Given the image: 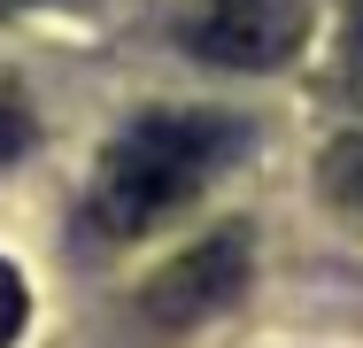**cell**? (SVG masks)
<instances>
[{
	"mask_svg": "<svg viewBox=\"0 0 363 348\" xmlns=\"http://www.w3.org/2000/svg\"><path fill=\"white\" fill-rule=\"evenodd\" d=\"M356 8H363V0H356Z\"/></svg>",
	"mask_w": 363,
	"mask_h": 348,
	"instance_id": "52a82bcc",
	"label": "cell"
},
{
	"mask_svg": "<svg viewBox=\"0 0 363 348\" xmlns=\"http://www.w3.org/2000/svg\"><path fill=\"white\" fill-rule=\"evenodd\" d=\"M23 147H31V109H23V93L0 77V170H8Z\"/></svg>",
	"mask_w": 363,
	"mask_h": 348,
	"instance_id": "5b68a950",
	"label": "cell"
},
{
	"mask_svg": "<svg viewBox=\"0 0 363 348\" xmlns=\"http://www.w3.org/2000/svg\"><path fill=\"white\" fill-rule=\"evenodd\" d=\"M240 147V124L217 116V109H155L132 132L108 139L101 170H93V194H85V217L101 240H140L162 217L194 202L209 178L224 170V155Z\"/></svg>",
	"mask_w": 363,
	"mask_h": 348,
	"instance_id": "6da1fadb",
	"label": "cell"
},
{
	"mask_svg": "<svg viewBox=\"0 0 363 348\" xmlns=\"http://www.w3.org/2000/svg\"><path fill=\"white\" fill-rule=\"evenodd\" d=\"M23 317H31V286H23V271L0 256V348L23 333Z\"/></svg>",
	"mask_w": 363,
	"mask_h": 348,
	"instance_id": "8992f818",
	"label": "cell"
},
{
	"mask_svg": "<svg viewBox=\"0 0 363 348\" xmlns=\"http://www.w3.org/2000/svg\"><path fill=\"white\" fill-rule=\"evenodd\" d=\"M317 194L363 232V132H340L325 155H317Z\"/></svg>",
	"mask_w": 363,
	"mask_h": 348,
	"instance_id": "277c9868",
	"label": "cell"
},
{
	"mask_svg": "<svg viewBox=\"0 0 363 348\" xmlns=\"http://www.w3.org/2000/svg\"><path fill=\"white\" fill-rule=\"evenodd\" d=\"M240 278H247V240H240V232H209L201 248H186L178 263L155 271L147 310L170 317V325H194V317H209V310H224V302L240 294Z\"/></svg>",
	"mask_w": 363,
	"mask_h": 348,
	"instance_id": "3957f363",
	"label": "cell"
},
{
	"mask_svg": "<svg viewBox=\"0 0 363 348\" xmlns=\"http://www.w3.org/2000/svg\"><path fill=\"white\" fill-rule=\"evenodd\" d=\"M178 39L224 70H279L309 39V0H186Z\"/></svg>",
	"mask_w": 363,
	"mask_h": 348,
	"instance_id": "7a4b0ae2",
	"label": "cell"
}]
</instances>
